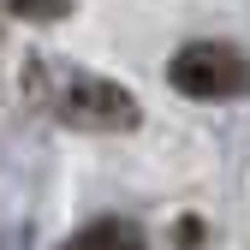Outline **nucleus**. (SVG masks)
<instances>
[{
  "label": "nucleus",
  "instance_id": "nucleus-1",
  "mask_svg": "<svg viewBox=\"0 0 250 250\" xmlns=\"http://www.w3.org/2000/svg\"><path fill=\"white\" fill-rule=\"evenodd\" d=\"M48 102H54V113L66 125H83V131H131L137 125V102L119 83L89 78V72H66Z\"/></svg>",
  "mask_w": 250,
  "mask_h": 250
},
{
  "label": "nucleus",
  "instance_id": "nucleus-3",
  "mask_svg": "<svg viewBox=\"0 0 250 250\" xmlns=\"http://www.w3.org/2000/svg\"><path fill=\"white\" fill-rule=\"evenodd\" d=\"M66 250H143V232L125 227V221H96V227H83Z\"/></svg>",
  "mask_w": 250,
  "mask_h": 250
},
{
  "label": "nucleus",
  "instance_id": "nucleus-2",
  "mask_svg": "<svg viewBox=\"0 0 250 250\" xmlns=\"http://www.w3.org/2000/svg\"><path fill=\"white\" fill-rule=\"evenodd\" d=\"M167 78H173V89H185V96H197V102H221V96H244V89H250L244 54L227 48V42H191V48H179L173 66H167Z\"/></svg>",
  "mask_w": 250,
  "mask_h": 250
},
{
  "label": "nucleus",
  "instance_id": "nucleus-4",
  "mask_svg": "<svg viewBox=\"0 0 250 250\" xmlns=\"http://www.w3.org/2000/svg\"><path fill=\"white\" fill-rule=\"evenodd\" d=\"M72 0H12V12H24V18H60Z\"/></svg>",
  "mask_w": 250,
  "mask_h": 250
}]
</instances>
